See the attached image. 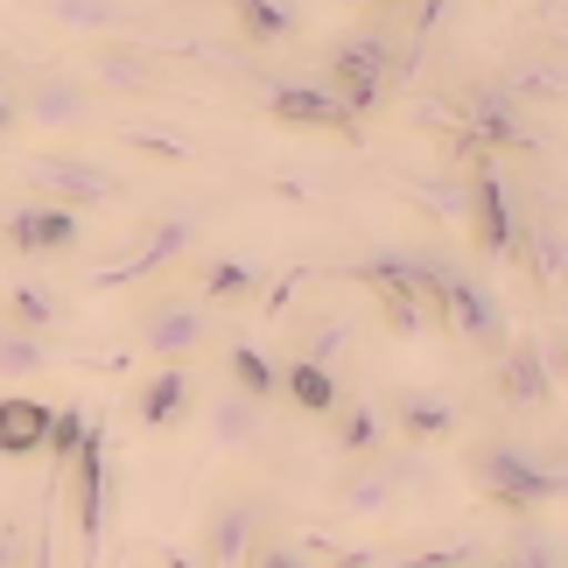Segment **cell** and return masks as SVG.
Instances as JSON below:
<instances>
[{"label":"cell","instance_id":"cell-34","mask_svg":"<svg viewBox=\"0 0 568 568\" xmlns=\"http://www.w3.org/2000/svg\"><path fill=\"white\" fill-rule=\"evenodd\" d=\"M246 568H323V561H310V555L295 548V540H281V534L267 527V534L253 540V555H246Z\"/></svg>","mask_w":568,"mask_h":568},{"label":"cell","instance_id":"cell-14","mask_svg":"<svg viewBox=\"0 0 568 568\" xmlns=\"http://www.w3.org/2000/svg\"><path fill=\"white\" fill-rule=\"evenodd\" d=\"M0 239L21 253V260H63V253H78L84 246V217L78 211H57V204H21L0 217Z\"/></svg>","mask_w":568,"mask_h":568},{"label":"cell","instance_id":"cell-26","mask_svg":"<svg viewBox=\"0 0 568 568\" xmlns=\"http://www.w3.org/2000/svg\"><path fill=\"white\" fill-rule=\"evenodd\" d=\"M253 295H267V281H260L246 260H204V267H196V302H204V310H246Z\"/></svg>","mask_w":568,"mask_h":568},{"label":"cell","instance_id":"cell-22","mask_svg":"<svg viewBox=\"0 0 568 568\" xmlns=\"http://www.w3.org/2000/svg\"><path fill=\"white\" fill-rule=\"evenodd\" d=\"M50 400L36 393H0V456H36L50 443Z\"/></svg>","mask_w":568,"mask_h":568},{"label":"cell","instance_id":"cell-32","mask_svg":"<svg viewBox=\"0 0 568 568\" xmlns=\"http://www.w3.org/2000/svg\"><path fill=\"white\" fill-rule=\"evenodd\" d=\"M84 435H92V428H84V414H78L71 400H63V407L50 414V443H42V449H50V470H57V477L71 470V456L84 449Z\"/></svg>","mask_w":568,"mask_h":568},{"label":"cell","instance_id":"cell-25","mask_svg":"<svg viewBox=\"0 0 568 568\" xmlns=\"http://www.w3.org/2000/svg\"><path fill=\"white\" fill-rule=\"evenodd\" d=\"M358 344V316L352 310H323L302 323V337H295V358L302 365H323V373H337V358Z\"/></svg>","mask_w":568,"mask_h":568},{"label":"cell","instance_id":"cell-2","mask_svg":"<svg viewBox=\"0 0 568 568\" xmlns=\"http://www.w3.org/2000/svg\"><path fill=\"white\" fill-rule=\"evenodd\" d=\"M323 71H331V78H323V92H337L344 113H352V120H373L379 105H386L393 71H400V42H393L386 21H365V29H352V36L331 42Z\"/></svg>","mask_w":568,"mask_h":568},{"label":"cell","instance_id":"cell-27","mask_svg":"<svg viewBox=\"0 0 568 568\" xmlns=\"http://www.w3.org/2000/svg\"><path fill=\"white\" fill-rule=\"evenodd\" d=\"M331 449L344 456V464H358V456H379L386 449V414L373 400H344L331 414Z\"/></svg>","mask_w":568,"mask_h":568},{"label":"cell","instance_id":"cell-12","mask_svg":"<svg viewBox=\"0 0 568 568\" xmlns=\"http://www.w3.org/2000/svg\"><path fill=\"white\" fill-rule=\"evenodd\" d=\"M190 246H196V217H162V225H148L134 239V253H120L113 267H99V288H155V274L190 260Z\"/></svg>","mask_w":568,"mask_h":568},{"label":"cell","instance_id":"cell-37","mask_svg":"<svg viewBox=\"0 0 568 568\" xmlns=\"http://www.w3.org/2000/svg\"><path fill=\"white\" fill-rule=\"evenodd\" d=\"M14 120H21V113H14V92H0V141L14 134Z\"/></svg>","mask_w":568,"mask_h":568},{"label":"cell","instance_id":"cell-39","mask_svg":"<svg viewBox=\"0 0 568 568\" xmlns=\"http://www.w3.org/2000/svg\"><path fill=\"white\" fill-rule=\"evenodd\" d=\"M162 568H196V561H190L183 548H169V555H162Z\"/></svg>","mask_w":568,"mask_h":568},{"label":"cell","instance_id":"cell-13","mask_svg":"<svg viewBox=\"0 0 568 568\" xmlns=\"http://www.w3.org/2000/svg\"><path fill=\"white\" fill-rule=\"evenodd\" d=\"M491 400L506 414H548L555 407V373H548V352L534 337H513L491 358Z\"/></svg>","mask_w":568,"mask_h":568},{"label":"cell","instance_id":"cell-6","mask_svg":"<svg viewBox=\"0 0 568 568\" xmlns=\"http://www.w3.org/2000/svg\"><path fill=\"white\" fill-rule=\"evenodd\" d=\"M21 176H29V190L42 204H57V211H113V204H126V176L92 162V155H29Z\"/></svg>","mask_w":568,"mask_h":568},{"label":"cell","instance_id":"cell-19","mask_svg":"<svg viewBox=\"0 0 568 568\" xmlns=\"http://www.w3.org/2000/svg\"><path fill=\"white\" fill-rule=\"evenodd\" d=\"M196 422H204V443L217 449V456H239V449H253L260 443V407L246 400V393H217L211 407H196Z\"/></svg>","mask_w":568,"mask_h":568},{"label":"cell","instance_id":"cell-7","mask_svg":"<svg viewBox=\"0 0 568 568\" xmlns=\"http://www.w3.org/2000/svg\"><path fill=\"white\" fill-rule=\"evenodd\" d=\"M267 534V498L260 491H225L211 498L204 519H196V568H246L253 540Z\"/></svg>","mask_w":568,"mask_h":568},{"label":"cell","instance_id":"cell-15","mask_svg":"<svg viewBox=\"0 0 568 568\" xmlns=\"http://www.w3.org/2000/svg\"><path fill=\"white\" fill-rule=\"evenodd\" d=\"M134 422L148 435H176L196 422V379L190 365H148L141 386H134Z\"/></svg>","mask_w":568,"mask_h":568},{"label":"cell","instance_id":"cell-5","mask_svg":"<svg viewBox=\"0 0 568 568\" xmlns=\"http://www.w3.org/2000/svg\"><path fill=\"white\" fill-rule=\"evenodd\" d=\"M63 498H71V527H78V568H99L105 555V519H113V456H105V435L92 428L84 449L63 470Z\"/></svg>","mask_w":568,"mask_h":568},{"label":"cell","instance_id":"cell-23","mask_svg":"<svg viewBox=\"0 0 568 568\" xmlns=\"http://www.w3.org/2000/svg\"><path fill=\"white\" fill-rule=\"evenodd\" d=\"M274 393H281L295 414H316V422H331V414L344 407V379L323 373V365H302V358L281 365V386H274Z\"/></svg>","mask_w":568,"mask_h":568},{"label":"cell","instance_id":"cell-30","mask_svg":"<svg viewBox=\"0 0 568 568\" xmlns=\"http://www.w3.org/2000/svg\"><path fill=\"white\" fill-rule=\"evenodd\" d=\"M42 373H50V337H29V331H14V323H0V379L29 386Z\"/></svg>","mask_w":568,"mask_h":568},{"label":"cell","instance_id":"cell-24","mask_svg":"<svg viewBox=\"0 0 568 568\" xmlns=\"http://www.w3.org/2000/svg\"><path fill=\"white\" fill-rule=\"evenodd\" d=\"M63 316H71V302H63L50 281H14L8 302H0V323H14V331H29V337H50Z\"/></svg>","mask_w":568,"mask_h":568},{"label":"cell","instance_id":"cell-29","mask_svg":"<svg viewBox=\"0 0 568 568\" xmlns=\"http://www.w3.org/2000/svg\"><path fill=\"white\" fill-rule=\"evenodd\" d=\"M225 373H232V393H246L253 407H267L274 386H281V365L260 352L253 337H232V344H225Z\"/></svg>","mask_w":568,"mask_h":568},{"label":"cell","instance_id":"cell-38","mask_svg":"<svg viewBox=\"0 0 568 568\" xmlns=\"http://www.w3.org/2000/svg\"><path fill=\"white\" fill-rule=\"evenodd\" d=\"M344 8H358V14H386V8H407V0H344Z\"/></svg>","mask_w":568,"mask_h":568},{"label":"cell","instance_id":"cell-17","mask_svg":"<svg viewBox=\"0 0 568 568\" xmlns=\"http://www.w3.org/2000/svg\"><path fill=\"white\" fill-rule=\"evenodd\" d=\"M379 414H386V428L400 435L407 449H435V443H449L456 422H464V414H456V400H449V393H435V386H407V393H393Z\"/></svg>","mask_w":568,"mask_h":568},{"label":"cell","instance_id":"cell-33","mask_svg":"<svg viewBox=\"0 0 568 568\" xmlns=\"http://www.w3.org/2000/svg\"><path fill=\"white\" fill-rule=\"evenodd\" d=\"M0 568H36V527L21 513H0Z\"/></svg>","mask_w":568,"mask_h":568},{"label":"cell","instance_id":"cell-21","mask_svg":"<svg viewBox=\"0 0 568 568\" xmlns=\"http://www.w3.org/2000/svg\"><path fill=\"white\" fill-rule=\"evenodd\" d=\"M92 84H99V92H120V99H148V92H162V71L141 50H126V42H99Z\"/></svg>","mask_w":568,"mask_h":568},{"label":"cell","instance_id":"cell-9","mask_svg":"<svg viewBox=\"0 0 568 568\" xmlns=\"http://www.w3.org/2000/svg\"><path fill=\"white\" fill-rule=\"evenodd\" d=\"M407 491H414V470L400 464V456H358L352 470L337 477V491H331V506L337 519H358V527H373V519H393L407 506Z\"/></svg>","mask_w":568,"mask_h":568},{"label":"cell","instance_id":"cell-31","mask_svg":"<svg viewBox=\"0 0 568 568\" xmlns=\"http://www.w3.org/2000/svg\"><path fill=\"white\" fill-rule=\"evenodd\" d=\"M42 14L50 21H63V29H78V36H113L120 21H126V8L120 0H42Z\"/></svg>","mask_w":568,"mask_h":568},{"label":"cell","instance_id":"cell-16","mask_svg":"<svg viewBox=\"0 0 568 568\" xmlns=\"http://www.w3.org/2000/svg\"><path fill=\"white\" fill-rule=\"evenodd\" d=\"M267 120H274V126H295V134L358 141V120L344 113V99L323 92V84H274V92H267Z\"/></svg>","mask_w":568,"mask_h":568},{"label":"cell","instance_id":"cell-4","mask_svg":"<svg viewBox=\"0 0 568 568\" xmlns=\"http://www.w3.org/2000/svg\"><path fill=\"white\" fill-rule=\"evenodd\" d=\"M134 337H141V352L155 365H190L211 344V310L196 295L162 288V281H155V288L141 295V310H134Z\"/></svg>","mask_w":568,"mask_h":568},{"label":"cell","instance_id":"cell-18","mask_svg":"<svg viewBox=\"0 0 568 568\" xmlns=\"http://www.w3.org/2000/svg\"><path fill=\"white\" fill-rule=\"evenodd\" d=\"M225 14L253 50H281L302 36V0H225Z\"/></svg>","mask_w":568,"mask_h":568},{"label":"cell","instance_id":"cell-8","mask_svg":"<svg viewBox=\"0 0 568 568\" xmlns=\"http://www.w3.org/2000/svg\"><path fill=\"white\" fill-rule=\"evenodd\" d=\"M470 239H477V253L485 260H519V196H513V183H506V169H498L491 155H477L470 162Z\"/></svg>","mask_w":568,"mask_h":568},{"label":"cell","instance_id":"cell-40","mask_svg":"<svg viewBox=\"0 0 568 568\" xmlns=\"http://www.w3.org/2000/svg\"><path fill=\"white\" fill-rule=\"evenodd\" d=\"M0 92H8V57H0Z\"/></svg>","mask_w":568,"mask_h":568},{"label":"cell","instance_id":"cell-3","mask_svg":"<svg viewBox=\"0 0 568 568\" xmlns=\"http://www.w3.org/2000/svg\"><path fill=\"white\" fill-rule=\"evenodd\" d=\"M435 331H449L477 358H498L513 344V323L498 310V295L485 288V274L456 267V260H443V274H435Z\"/></svg>","mask_w":568,"mask_h":568},{"label":"cell","instance_id":"cell-10","mask_svg":"<svg viewBox=\"0 0 568 568\" xmlns=\"http://www.w3.org/2000/svg\"><path fill=\"white\" fill-rule=\"evenodd\" d=\"M456 126H470V141L485 148L491 162L506 155V148H513V155H527V148L540 141L534 120H527V105H519L506 84H470V92L456 99Z\"/></svg>","mask_w":568,"mask_h":568},{"label":"cell","instance_id":"cell-20","mask_svg":"<svg viewBox=\"0 0 568 568\" xmlns=\"http://www.w3.org/2000/svg\"><path fill=\"white\" fill-rule=\"evenodd\" d=\"M519 267L534 274V288H568V232L555 217H527L519 225Z\"/></svg>","mask_w":568,"mask_h":568},{"label":"cell","instance_id":"cell-35","mask_svg":"<svg viewBox=\"0 0 568 568\" xmlns=\"http://www.w3.org/2000/svg\"><path fill=\"white\" fill-rule=\"evenodd\" d=\"M400 568H477L470 548H449V555H422V561H400Z\"/></svg>","mask_w":568,"mask_h":568},{"label":"cell","instance_id":"cell-36","mask_svg":"<svg viewBox=\"0 0 568 568\" xmlns=\"http://www.w3.org/2000/svg\"><path fill=\"white\" fill-rule=\"evenodd\" d=\"M540 352H555V358H548V373L568 386V331H555V344H540Z\"/></svg>","mask_w":568,"mask_h":568},{"label":"cell","instance_id":"cell-11","mask_svg":"<svg viewBox=\"0 0 568 568\" xmlns=\"http://www.w3.org/2000/svg\"><path fill=\"white\" fill-rule=\"evenodd\" d=\"M14 113L29 126H57V134H71V126L92 120V84L57 71V63H42V71H21L14 84Z\"/></svg>","mask_w":568,"mask_h":568},{"label":"cell","instance_id":"cell-28","mask_svg":"<svg viewBox=\"0 0 568 568\" xmlns=\"http://www.w3.org/2000/svg\"><path fill=\"white\" fill-rule=\"evenodd\" d=\"M477 568H568V548H561V540H555L548 527H540V519H519L506 548L485 555Z\"/></svg>","mask_w":568,"mask_h":568},{"label":"cell","instance_id":"cell-1","mask_svg":"<svg viewBox=\"0 0 568 568\" xmlns=\"http://www.w3.org/2000/svg\"><path fill=\"white\" fill-rule=\"evenodd\" d=\"M464 470H470L477 498L498 506L506 519H540L555 498H568V464H555V456H540L527 443H506V435L470 443L464 449Z\"/></svg>","mask_w":568,"mask_h":568}]
</instances>
